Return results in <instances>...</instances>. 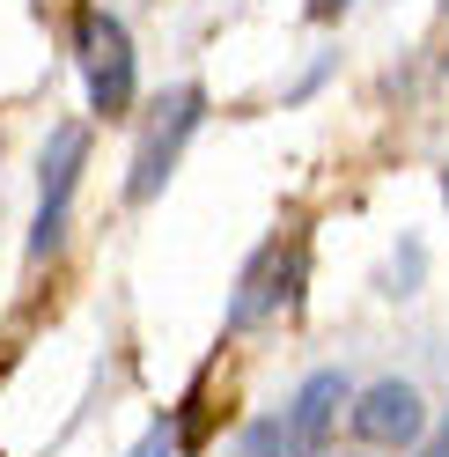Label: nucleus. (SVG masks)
<instances>
[{"mask_svg":"<svg viewBox=\"0 0 449 457\" xmlns=\"http://www.w3.org/2000/svg\"><path fill=\"white\" fill-rule=\"evenodd\" d=\"M74 60H81V81H89V111L96 119H126L133 89H140L126 22L103 15V8H74Z\"/></svg>","mask_w":449,"mask_h":457,"instance_id":"f257e3e1","label":"nucleus"},{"mask_svg":"<svg viewBox=\"0 0 449 457\" xmlns=\"http://www.w3.org/2000/svg\"><path fill=\"white\" fill-rule=\"evenodd\" d=\"M89 162V126H52L45 133V162H37V228H30V259H52L67 244V207Z\"/></svg>","mask_w":449,"mask_h":457,"instance_id":"f03ea898","label":"nucleus"},{"mask_svg":"<svg viewBox=\"0 0 449 457\" xmlns=\"http://www.w3.org/2000/svg\"><path fill=\"white\" fill-rule=\"evenodd\" d=\"M302 273H310V244H302V237H288V251H280V237L258 244V251H250V266H243V288L229 303V332L258 325L265 310H295L302 303Z\"/></svg>","mask_w":449,"mask_h":457,"instance_id":"7ed1b4c3","label":"nucleus"},{"mask_svg":"<svg viewBox=\"0 0 449 457\" xmlns=\"http://www.w3.org/2000/svg\"><path fill=\"white\" fill-rule=\"evenodd\" d=\"M200 119H207V96L200 89H170V104H162V119L148 126V140H140V155H133V178H126L133 207H148V199L170 185V170H177V155H184V140H192Z\"/></svg>","mask_w":449,"mask_h":457,"instance_id":"20e7f679","label":"nucleus"},{"mask_svg":"<svg viewBox=\"0 0 449 457\" xmlns=\"http://www.w3.org/2000/svg\"><path fill=\"white\" fill-rule=\"evenodd\" d=\"M420 428H428V406H420V391L398 384V377H383L354 398V436L361 443H383V450H405L420 443Z\"/></svg>","mask_w":449,"mask_h":457,"instance_id":"39448f33","label":"nucleus"},{"mask_svg":"<svg viewBox=\"0 0 449 457\" xmlns=\"http://www.w3.org/2000/svg\"><path fill=\"white\" fill-rule=\"evenodd\" d=\"M339 406H354V384L339 377V369H317V377L295 391V406H288V428H295V443L310 450V457L331 443V420H339Z\"/></svg>","mask_w":449,"mask_h":457,"instance_id":"423d86ee","label":"nucleus"},{"mask_svg":"<svg viewBox=\"0 0 449 457\" xmlns=\"http://www.w3.org/2000/svg\"><path fill=\"white\" fill-rule=\"evenodd\" d=\"M243 457H310V450L295 443V428H288V420H258V428L243 436Z\"/></svg>","mask_w":449,"mask_h":457,"instance_id":"0eeeda50","label":"nucleus"},{"mask_svg":"<svg viewBox=\"0 0 449 457\" xmlns=\"http://www.w3.org/2000/svg\"><path fill=\"white\" fill-rule=\"evenodd\" d=\"M126 457H177V428H170V420H155V428H148V436H140Z\"/></svg>","mask_w":449,"mask_h":457,"instance_id":"6e6552de","label":"nucleus"},{"mask_svg":"<svg viewBox=\"0 0 449 457\" xmlns=\"http://www.w3.org/2000/svg\"><path fill=\"white\" fill-rule=\"evenodd\" d=\"M339 8H347V0H310V22H331Z\"/></svg>","mask_w":449,"mask_h":457,"instance_id":"1a4fd4ad","label":"nucleus"},{"mask_svg":"<svg viewBox=\"0 0 449 457\" xmlns=\"http://www.w3.org/2000/svg\"><path fill=\"white\" fill-rule=\"evenodd\" d=\"M420 457H449V420L435 428V443H428V450H420Z\"/></svg>","mask_w":449,"mask_h":457,"instance_id":"9d476101","label":"nucleus"},{"mask_svg":"<svg viewBox=\"0 0 449 457\" xmlns=\"http://www.w3.org/2000/svg\"><path fill=\"white\" fill-rule=\"evenodd\" d=\"M442 199H449V170H442Z\"/></svg>","mask_w":449,"mask_h":457,"instance_id":"9b49d317","label":"nucleus"}]
</instances>
